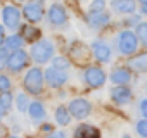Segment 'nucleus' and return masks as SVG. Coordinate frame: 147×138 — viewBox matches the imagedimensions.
<instances>
[{"label":"nucleus","instance_id":"23","mask_svg":"<svg viewBox=\"0 0 147 138\" xmlns=\"http://www.w3.org/2000/svg\"><path fill=\"white\" fill-rule=\"evenodd\" d=\"M137 36L144 47H147V23H140L137 26Z\"/></svg>","mask_w":147,"mask_h":138},{"label":"nucleus","instance_id":"6","mask_svg":"<svg viewBox=\"0 0 147 138\" xmlns=\"http://www.w3.org/2000/svg\"><path fill=\"white\" fill-rule=\"evenodd\" d=\"M67 109H69V112H71L73 117H76V119H85V117L90 114L92 105H90V102L85 100V98H75V100H71V104H69Z\"/></svg>","mask_w":147,"mask_h":138},{"label":"nucleus","instance_id":"9","mask_svg":"<svg viewBox=\"0 0 147 138\" xmlns=\"http://www.w3.org/2000/svg\"><path fill=\"white\" fill-rule=\"evenodd\" d=\"M47 17H49V23H50L52 26H62V24H66V21H67V12H66V9H64L61 4H52V5L49 7Z\"/></svg>","mask_w":147,"mask_h":138},{"label":"nucleus","instance_id":"14","mask_svg":"<svg viewBox=\"0 0 147 138\" xmlns=\"http://www.w3.org/2000/svg\"><path fill=\"white\" fill-rule=\"evenodd\" d=\"M111 98L116 104H128L131 100V92L125 85H118V86H114L111 90Z\"/></svg>","mask_w":147,"mask_h":138},{"label":"nucleus","instance_id":"8","mask_svg":"<svg viewBox=\"0 0 147 138\" xmlns=\"http://www.w3.org/2000/svg\"><path fill=\"white\" fill-rule=\"evenodd\" d=\"M23 16L30 21V23H40L43 17V5L42 0H33V2H28L23 9Z\"/></svg>","mask_w":147,"mask_h":138},{"label":"nucleus","instance_id":"26","mask_svg":"<svg viewBox=\"0 0 147 138\" xmlns=\"http://www.w3.org/2000/svg\"><path fill=\"white\" fill-rule=\"evenodd\" d=\"M135 128H137V133H138L142 138H147V119H142V121H138Z\"/></svg>","mask_w":147,"mask_h":138},{"label":"nucleus","instance_id":"20","mask_svg":"<svg viewBox=\"0 0 147 138\" xmlns=\"http://www.w3.org/2000/svg\"><path fill=\"white\" fill-rule=\"evenodd\" d=\"M21 31H23V38H24V42H36V38H38V35H40V31L36 29V28H33V26H21Z\"/></svg>","mask_w":147,"mask_h":138},{"label":"nucleus","instance_id":"36","mask_svg":"<svg viewBox=\"0 0 147 138\" xmlns=\"http://www.w3.org/2000/svg\"><path fill=\"white\" fill-rule=\"evenodd\" d=\"M0 133H2V129H0Z\"/></svg>","mask_w":147,"mask_h":138},{"label":"nucleus","instance_id":"2","mask_svg":"<svg viewBox=\"0 0 147 138\" xmlns=\"http://www.w3.org/2000/svg\"><path fill=\"white\" fill-rule=\"evenodd\" d=\"M31 57L36 64H45L54 57V45L49 40H40L31 45Z\"/></svg>","mask_w":147,"mask_h":138},{"label":"nucleus","instance_id":"4","mask_svg":"<svg viewBox=\"0 0 147 138\" xmlns=\"http://www.w3.org/2000/svg\"><path fill=\"white\" fill-rule=\"evenodd\" d=\"M2 19H4V24L5 28L9 29H18L21 28V11L14 5H5L4 11H2Z\"/></svg>","mask_w":147,"mask_h":138},{"label":"nucleus","instance_id":"7","mask_svg":"<svg viewBox=\"0 0 147 138\" xmlns=\"http://www.w3.org/2000/svg\"><path fill=\"white\" fill-rule=\"evenodd\" d=\"M85 81L92 88H100L106 83V73L97 66H90L85 71Z\"/></svg>","mask_w":147,"mask_h":138},{"label":"nucleus","instance_id":"3","mask_svg":"<svg viewBox=\"0 0 147 138\" xmlns=\"http://www.w3.org/2000/svg\"><path fill=\"white\" fill-rule=\"evenodd\" d=\"M138 47V36L130 31V29H125L118 35V48L123 55H130L137 50Z\"/></svg>","mask_w":147,"mask_h":138},{"label":"nucleus","instance_id":"21","mask_svg":"<svg viewBox=\"0 0 147 138\" xmlns=\"http://www.w3.org/2000/svg\"><path fill=\"white\" fill-rule=\"evenodd\" d=\"M23 43H24V38L21 35H12L5 40V48L7 50H19Z\"/></svg>","mask_w":147,"mask_h":138},{"label":"nucleus","instance_id":"27","mask_svg":"<svg viewBox=\"0 0 147 138\" xmlns=\"http://www.w3.org/2000/svg\"><path fill=\"white\" fill-rule=\"evenodd\" d=\"M0 98H2V105H4V109L9 111L11 105H12V95H11V92H4V95H0Z\"/></svg>","mask_w":147,"mask_h":138},{"label":"nucleus","instance_id":"1","mask_svg":"<svg viewBox=\"0 0 147 138\" xmlns=\"http://www.w3.org/2000/svg\"><path fill=\"white\" fill-rule=\"evenodd\" d=\"M43 83H45V74L42 73V69L38 67H31L24 76V88L28 93L31 95H38L43 90Z\"/></svg>","mask_w":147,"mask_h":138},{"label":"nucleus","instance_id":"33","mask_svg":"<svg viewBox=\"0 0 147 138\" xmlns=\"http://www.w3.org/2000/svg\"><path fill=\"white\" fill-rule=\"evenodd\" d=\"M5 114V109H4V105H2V98H0V117H2Z\"/></svg>","mask_w":147,"mask_h":138},{"label":"nucleus","instance_id":"34","mask_svg":"<svg viewBox=\"0 0 147 138\" xmlns=\"http://www.w3.org/2000/svg\"><path fill=\"white\" fill-rule=\"evenodd\" d=\"M140 2V5H144V4H147V0H138Z\"/></svg>","mask_w":147,"mask_h":138},{"label":"nucleus","instance_id":"32","mask_svg":"<svg viewBox=\"0 0 147 138\" xmlns=\"http://www.w3.org/2000/svg\"><path fill=\"white\" fill-rule=\"evenodd\" d=\"M49 138H66V136H64V133H61V131H57V133H54V135H50Z\"/></svg>","mask_w":147,"mask_h":138},{"label":"nucleus","instance_id":"25","mask_svg":"<svg viewBox=\"0 0 147 138\" xmlns=\"http://www.w3.org/2000/svg\"><path fill=\"white\" fill-rule=\"evenodd\" d=\"M106 7V0H92L90 2V12H100Z\"/></svg>","mask_w":147,"mask_h":138},{"label":"nucleus","instance_id":"15","mask_svg":"<svg viewBox=\"0 0 147 138\" xmlns=\"http://www.w3.org/2000/svg\"><path fill=\"white\" fill-rule=\"evenodd\" d=\"M28 114H30V117H31L35 123H40V121H43V119H45L47 111H45V107H43V104H42V102L35 100V102H31V104H30Z\"/></svg>","mask_w":147,"mask_h":138},{"label":"nucleus","instance_id":"22","mask_svg":"<svg viewBox=\"0 0 147 138\" xmlns=\"http://www.w3.org/2000/svg\"><path fill=\"white\" fill-rule=\"evenodd\" d=\"M16 105H18V109H19L21 112L28 111V109H30V100H28V95H26V93H19V95L16 97Z\"/></svg>","mask_w":147,"mask_h":138},{"label":"nucleus","instance_id":"17","mask_svg":"<svg viewBox=\"0 0 147 138\" xmlns=\"http://www.w3.org/2000/svg\"><path fill=\"white\" fill-rule=\"evenodd\" d=\"M130 80H131V73L126 67H118L111 73V81L116 85H126Z\"/></svg>","mask_w":147,"mask_h":138},{"label":"nucleus","instance_id":"24","mask_svg":"<svg viewBox=\"0 0 147 138\" xmlns=\"http://www.w3.org/2000/svg\"><path fill=\"white\" fill-rule=\"evenodd\" d=\"M71 66V62H69V59L67 57H54V67H57V69H62V71H64V69H67Z\"/></svg>","mask_w":147,"mask_h":138},{"label":"nucleus","instance_id":"30","mask_svg":"<svg viewBox=\"0 0 147 138\" xmlns=\"http://www.w3.org/2000/svg\"><path fill=\"white\" fill-rule=\"evenodd\" d=\"M138 109H140V112L144 114V117H147V98H144V100L140 102V105H138Z\"/></svg>","mask_w":147,"mask_h":138},{"label":"nucleus","instance_id":"28","mask_svg":"<svg viewBox=\"0 0 147 138\" xmlns=\"http://www.w3.org/2000/svg\"><path fill=\"white\" fill-rule=\"evenodd\" d=\"M7 62H9V50L7 48H0V69L7 67Z\"/></svg>","mask_w":147,"mask_h":138},{"label":"nucleus","instance_id":"19","mask_svg":"<svg viewBox=\"0 0 147 138\" xmlns=\"http://www.w3.org/2000/svg\"><path fill=\"white\" fill-rule=\"evenodd\" d=\"M55 121L61 124V126H66V124H69V121H71V112H69V109H66V107H57V111H55Z\"/></svg>","mask_w":147,"mask_h":138},{"label":"nucleus","instance_id":"13","mask_svg":"<svg viewBox=\"0 0 147 138\" xmlns=\"http://www.w3.org/2000/svg\"><path fill=\"white\" fill-rule=\"evenodd\" d=\"M109 21H111V17H109V14H106L104 11H100V12H90V14L87 16V23H88L94 29H100V28L107 26Z\"/></svg>","mask_w":147,"mask_h":138},{"label":"nucleus","instance_id":"16","mask_svg":"<svg viewBox=\"0 0 147 138\" xmlns=\"http://www.w3.org/2000/svg\"><path fill=\"white\" fill-rule=\"evenodd\" d=\"M75 138H100V131L90 124H80L75 129Z\"/></svg>","mask_w":147,"mask_h":138},{"label":"nucleus","instance_id":"18","mask_svg":"<svg viewBox=\"0 0 147 138\" xmlns=\"http://www.w3.org/2000/svg\"><path fill=\"white\" fill-rule=\"evenodd\" d=\"M128 67L133 69V71H138V73H147V52L131 57L128 60Z\"/></svg>","mask_w":147,"mask_h":138},{"label":"nucleus","instance_id":"10","mask_svg":"<svg viewBox=\"0 0 147 138\" xmlns=\"http://www.w3.org/2000/svg\"><path fill=\"white\" fill-rule=\"evenodd\" d=\"M26 64H28V54H26L24 50H21V48H19V50H14V52L9 55L7 67L11 69V71L18 73V71H21Z\"/></svg>","mask_w":147,"mask_h":138},{"label":"nucleus","instance_id":"31","mask_svg":"<svg viewBox=\"0 0 147 138\" xmlns=\"http://www.w3.org/2000/svg\"><path fill=\"white\" fill-rule=\"evenodd\" d=\"M4 43H5V29H4L2 24H0V48H2Z\"/></svg>","mask_w":147,"mask_h":138},{"label":"nucleus","instance_id":"29","mask_svg":"<svg viewBox=\"0 0 147 138\" xmlns=\"http://www.w3.org/2000/svg\"><path fill=\"white\" fill-rule=\"evenodd\" d=\"M11 90V80L4 74H0V92H9Z\"/></svg>","mask_w":147,"mask_h":138},{"label":"nucleus","instance_id":"35","mask_svg":"<svg viewBox=\"0 0 147 138\" xmlns=\"http://www.w3.org/2000/svg\"><path fill=\"white\" fill-rule=\"evenodd\" d=\"M9 138H18V136H9Z\"/></svg>","mask_w":147,"mask_h":138},{"label":"nucleus","instance_id":"5","mask_svg":"<svg viewBox=\"0 0 147 138\" xmlns=\"http://www.w3.org/2000/svg\"><path fill=\"white\" fill-rule=\"evenodd\" d=\"M45 74V81L50 88H61L66 81H67V74L62 69H57V67H49L47 71L43 73Z\"/></svg>","mask_w":147,"mask_h":138},{"label":"nucleus","instance_id":"12","mask_svg":"<svg viewBox=\"0 0 147 138\" xmlns=\"http://www.w3.org/2000/svg\"><path fill=\"white\" fill-rule=\"evenodd\" d=\"M92 54H94V57L99 62H109V59H111V48H109V45L104 43V42H100V40H97V42L92 43Z\"/></svg>","mask_w":147,"mask_h":138},{"label":"nucleus","instance_id":"11","mask_svg":"<svg viewBox=\"0 0 147 138\" xmlns=\"http://www.w3.org/2000/svg\"><path fill=\"white\" fill-rule=\"evenodd\" d=\"M111 9L118 14H133L137 11V2L135 0H113L111 2Z\"/></svg>","mask_w":147,"mask_h":138}]
</instances>
